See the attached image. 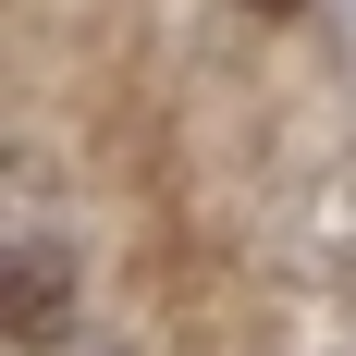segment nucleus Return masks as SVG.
<instances>
[{"mask_svg":"<svg viewBox=\"0 0 356 356\" xmlns=\"http://www.w3.org/2000/svg\"><path fill=\"white\" fill-rule=\"evenodd\" d=\"M0 344L13 356H62L74 344V246L13 234V258H0Z\"/></svg>","mask_w":356,"mask_h":356,"instance_id":"nucleus-1","label":"nucleus"},{"mask_svg":"<svg viewBox=\"0 0 356 356\" xmlns=\"http://www.w3.org/2000/svg\"><path fill=\"white\" fill-rule=\"evenodd\" d=\"M307 258H320L332 283L356 295V172H332L320 197H307Z\"/></svg>","mask_w":356,"mask_h":356,"instance_id":"nucleus-2","label":"nucleus"},{"mask_svg":"<svg viewBox=\"0 0 356 356\" xmlns=\"http://www.w3.org/2000/svg\"><path fill=\"white\" fill-rule=\"evenodd\" d=\"M62 356H136V344H62Z\"/></svg>","mask_w":356,"mask_h":356,"instance_id":"nucleus-3","label":"nucleus"},{"mask_svg":"<svg viewBox=\"0 0 356 356\" xmlns=\"http://www.w3.org/2000/svg\"><path fill=\"white\" fill-rule=\"evenodd\" d=\"M246 13H295V0H246Z\"/></svg>","mask_w":356,"mask_h":356,"instance_id":"nucleus-4","label":"nucleus"}]
</instances>
